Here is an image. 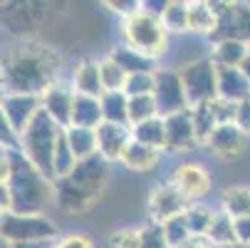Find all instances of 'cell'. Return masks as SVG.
Instances as JSON below:
<instances>
[{
    "instance_id": "obj_32",
    "label": "cell",
    "mask_w": 250,
    "mask_h": 248,
    "mask_svg": "<svg viewBox=\"0 0 250 248\" xmlns=\"http://www.w3.org/2000/svg\"><path fill=\"white\" fill-rule=\"evenodd\" d=\"M159 114L156 99L154 94H144V97H129V127H136L141 122H149Z\"/></svg>"
},
{
    "instance_id": "obj_25",
    "label": "cell",
    "mask_w": 250,
    "mask_h": 248,
    "mask_svg": "<svg viewBox=\"0 0 250 248\" xmlns=\"http://www.w3.org/2000/svg\"><path fill=\"white\" fill-rule=\"evenodd\" d=\"M250 45H243L238 40H221L210 45V60L218 67H240Z\"/></svg>"
},
{
    "instance_id": "obj_7",
    "label": "cell",
    "mask_w": 250,
    "mask_h": 248,
    "mask_svg": "<svg viewBox=\"0 0 250 248\" xmlns=\"http://www.w3.org/2000/svg\"><path fill=\"white\" fill-rule=\"evenodd\" d=\"M213 10L218 15L216 32L208 38V43H221V40H238L243 45H250V3L240 0H216Z\"/></svg>"
},
{
    "instance_id": "obj_43",
    "label": "cell",
    "mask_w": 250,
    "mask_h": 248,
    "mask_svg": "<svg viewBox=\"0 0 250 248\" xmlns=\"http://www.w3.org/2000/svg\"><path fill=\"white\" fill-rule=\"evenodd\" d=\"M235 127H238V129H243V132L250 136V99H245V102H240V104H238Z\"/></svg>"
},
{
    "instance_id": "obj_47",
    "label": "cell",
    "mask_w": 250,
    "mask_h": 248,
    "mask_svg": "<svg viewBox=\"0 0 250 248\" xmlns=\"http://www.w3.org/2000/svg\"><path fill=\"white\" fill-rule=\"evenodd\" d=\"M181 248H213L208 238H191L188 243H184Z\"/></svg>"
},
{
    "instance_id": "obj_36",
    "label": "cell",
    "mask_w": 250,
    "mask_h": 248,
    "mask_svg": "<svg viewBox=\"0 0 250 248\" xmlns=\"http://www.w3.org/2000/svg\"><path fill=\"white\" fill-rule=\"evenodd\" d=\"M156 90V72H141V75H129L126 80V97H144V94H154Z\"/></svg>"
},
{
    "instance_id": "obj_16",
    "label": "cell",
    "mask_w": 250,
    "mask_h": 248,
    "mask_svg": "<svg viewBox=\"0 0 250 248\" xmlns=\"http://www.w3.org/2000/svg\"><path fill=\"white\" fill-rule=\"evenodd\" d=\"M248 139L250 136L243 129H238L235 124H221L216 132H213V136L208 139L206 147L210 149V154H216L218 159L230 161V159H238L240 154H245Z\"/></svg>"
},
{
    "instance_id": "obj_34",
    "label": "cell",
    "mask_w": 250,
    "mask_h": 248,
    "mask_svg": "<svg viewBox=\"0 0 250 248\" xmlns=\"http://www.w3.org/2000/svg\"><path fill=\"white\" fill-rule=\"evenodd\" d=\"M213 216H216V208H208L206 203H191L186 208V221H188L193 238H206Z\"/></svg>"
},
{
    "instance_id": "obj_3",
    "label": "cell",
    "mask_w": 250,
    "mask_h": 248,
    "mask_svg": "<svg viewBox=\"0 0 250 248\" xmlns=\"http://www.w3.org/2000/svg\"><path fill=\"white\" fill-rule=\"evenodd\" d=\"M8 191L13 214L45 216V211L55 203V181L35 169L20 152H13Z\"/></svg>"
},
{
    "instance_id": "obj_4",
    "label": "cell",
    "mask_w": 250,
    "mask_h": 248,
    "mask_svg": "<svg viewBox=\"0 0 250 248\" xmlns=\"http://www.w3.org/2000/svg\"><path fill=\"white\" fill-rule=\"evenodd\" d=\"M60 136H62V127L55 119H50L42 110L30 122V127L20 134V154L35 169H40L45 176H50L52 181H55L52 161H55V149H57Z\"/></svg>"
},
{
    "instance_id": "obj_2",
    "label": "cell",
    "mask_w": 250,
    "mask_h": 248,
    "mask_svg": "<svg viewBox=\"0 0 250 248\" xmlns=\"http://www.w3.org/2000/svg\"><path fill=\"white\" fill-rule=\"evenodd\" d=\"M106 176H109V164L99 154L80 161L69 176L55 181V206L67 216L87 214L99 201L106 186Z\"/></svg>"
},
{
    "instance_id": "obj_23",
    "label": "cell",
    "mask_w": 250,
    "mask_h": 248,
    "mask_svg": "<svg viewBox=\"0 0 250 248\" xmlns=\"http://www.w3.org/2000/svg\"><path fill=\"white\" fill-rule=\"evenodd\" d=\"M206 238L210 241L213 248H226V246L238 243L235 219H233L230 214H226L223 208H216V216H213V221H210V228H208Z\"/></svg>"
},
{
    "instance_id": "obj_46",
    "label": "cell",
    "mask_w": 250,
    "mask_h": 248,
    "mask_svg": "<svg viewBox=\"0 0 250 248\" xmlns=\"http://www.w3.org/2000/svg\"><path fill=\"white\" fill-rule=\"evenodd\" d=\"M57 241H40V243H13L10 248H52Z\"/></svg>"
},
{
    "instance_id": "obj_44",
    "label": "cell",
    "mask_w": 250,
    "mask_h": 248,
    "mask_svg": "<svg viewBox=\"0 0 250 248\" xmlns=\"http://www.w3.org/2000/svg\"><path fill=\"white\" fill-rule=\"evenodd\" d=\"M235 236L240 243H250V216L235 219Z\"/></svg>"
},
{
    "instance_id": "obj_14",
    "label": "cell",
    "mask_w": 250,
    "mask_h": 248,
    "mask_svg": "<svg viewBox=\"0 0 250 248\" xmlns=\"http://www.w3.org/2000/svg\"><path fill=\"white\" fill-rule=\"evenodd\" d=\"M164 124H166V152L184 154V152H191V149L198 147L191 110L171 114V117H164Z\"/></svg>"
},
{
    "instance_id": "obj_1",
    "label": "cell",
    "mask_w": 250,
    "mask_h": 248,
    "mask_svg": "<svg viewBox=\"0 0 250 248\" xmlns=\"http://www.w3.org/2000/svg\"><path fill=\"white\" fill-rule=\"evenodd\" d=\"M0 75L8 94H42L62 80V57L40 40H15L0 52Z\"/></svg>"
},
{
    "instance_id": "obj_49",
    "label": "cell",
    "mask_w": 250,
    "mask_h": 248,
    "mask_svg": "<svg viewBox=\"0 0 250 248\" xmlns=\"http://www.w3.org/2000/svg\"><path fill=\"white\" fill-rule=\"evenodd\" d=\"M240 69H243V75H245V77H248V82H250V50H248V55H245V60H243Z\"/></svg>"
},
{
    "instance_id": "obj_21",
    "label": "cell",
    "mask_w": 250,
    "mask_h": 248,
    "mask_svg": "<svg viewBox=\"0 0 250 248\" xmlns=\"http://www.w3.org/2000/svg\"><path fill=\"white\" fill-rule=\"evenodd\" d=\"M218 15L213 10V3L208 0H193L188 3V35H201V38H210L216 32Z\"/></svg>"
},
{
    "instance_id": "obj_17",
    "label": "cell",
    "mask_w": 250,
    "mask_h": 248,
    "mask_svg": "<svg viewBox=\"0 0 250 248\" xmlns=\"http://www.w3.org/2000/svg\"><path fill=\"white\" fill-rule=\"evenodd\" d=\"M72 82L77 94H87V97H102L104 94V85H102V72H99V60H80L72 69Z\"/></svg>"
},
{
    "instance_id": "obj_24",
    "label": "cell",
    "mask_w": 250,
    "mask_h": 248,
    "mask_svg": "<svg viewBox=\"0 0 250 248\" xmlns=\"http://www.w3.org/2000/svg\"><path fill=\"white\" fill-rule=\"evenodd\" d=\"M64 139L69 149L75 152L77 161L92 159L97 157V129H84V127H67L64 129Z\"/></svg>"
},
{
    "instance_id": "obj_35",
    "label": "cell",
    "mask_w": 250,
    "mask_h": 248,
    "mask_svg": "<svg viewBox=\"0 0 250 248\" xmlns=\"http://www.w3.org/2000/svg\"><path fill=\"white\" fill-rule=\"evenodd\" d=\"M161 228H164L166 243H168L171 248H181L184 243H188V241L193 238V233H191V228H188V221H186V214H181V216H176V219L161 224Z\"/></svg>"
},
{
    "instance_id": "obj_9",
    "label": "cell",
    "mask_w": 250,
    "mask_h": 248,
    "mask_svg": "<svg viewBox=\"0 0 250 248\" xmlns=\"http://www.w3.org/2000/svg\"><path fill=\"white\" fill-rule=\"evenodd\" d=\"M154 99H156V107L161 117H171L178 112H186L191 110L184 82H181V72L173 67H164L156 72V90H154Z\"/></svg>"
},
{
    "instance_id": "obj_37",
    "label": "cell",
    "mask_w": 250,
    "mask_h": 248,
    "mask_svg": "<svg viewBox=\"0 0 250 248\" xmlns=\"http://www.w3.org/2000/svg\"><path fill=\"white\" fill-rule=\"evenodd\" d=\"M139 228H141V248H171L166 243V236H164L161 224L149 221L146 226H139Z\"/></svg>"
},
{
    "instance_id": "obj_26",
    "label": "cell",
    "mask_w": 250,
    "mask_h": 248,
    "mask_svg": "<svg viewBox=\"0 0 250 248\" xmlns=\"http://www.w3.org/2000/svg\"><path fill=\"white\" fill-rule=\"evenodd\" d=\"M131 136H134V141H141V144H146V147L166 152V124H164V117H154L149 122H141V124L131 127Z\"/></svg>"
},
{
    "instance_id": "obj_6",
    "label": "cell",
    "mask_w": 250,
    "mask_h": 248,
    "mask_svg": "<svg viewBox=\"0 0 250 248\" xmlns=\"http://www.w3.org/2000/svg\"><path fill=\"white\" fill-rule=\"evenodd\" d=\"M0 238H5L10 246L13 243H40V241H60L57 236V224L45 214H13L8 211L3 228H0Z\"/></svg>"
},
{
    "instance_id": "obj_53",
    "label": "cell",
    "mask_w": 250,
    "mask_h": 248,
    "mask_svg": "<svg viewBox=\"0 0 250 248\" xmlns=\"http://www.w3.org/2000/svg\"><path fill=\"white\" fill-rule=\"evenodd\" d=\"M52 248H57V243H55V246H52Z\"/></svg>"
},
{
    "instance_id": "obj_40",
    "label": "cell",
    "mask_w": 250,
    "mask_h": 248,
    "mask_svg": "<svg viewBox=\"0 0 250 248\" xmlns=\"http://www.w3.org/2000/svg\"><path fill=\"white\" fill-rule=\"evenodd\" d=\"M210 107H213V114H216L218 124H235V114H238V104L235 102L216 97L210 102Z\"/></svg>"
},
{
    "instance_id": "obj_41",
    "label": "cell",
    "mask_w": 250,
    "mask_h": 248,
    "mask_svg": "<svg viewBox=\"0 0 250 248\" xmlns=\"http://www.w3.org/2000/svg\"><path fill=\"white\" fill-rule=\"evenodd\" d=\"M141 3L144 0H112V3H106V8L112 13H117L122 20H129L131 15H136L141 10Z\"/></svg>"
},
{
    "instance_id": "obj_28",
    "label": "cell",
    "mask_w": 250,
    "mask_h": 248,
    "mask_svg": "<svg viewBox=\"0 0 250 248\" xmlns=\"http://www.w3.org/2000/svg\"><path fill=\"white\" fill-rule=\"evenodd\" d=\"M221 208L226 211V214H230L233 219L250 216V186L235 184V186L223 189V194H221Z\"/></svg>"
},
{
    "instance_id": "obj_45",
    "label": "cell",
    "mask_w": 250,
    "mask_h": 248,
    "mask_svg": "<svg viewBox=\"0 0 250 248\" xmlns=\"http://www.w3.org/2000/svg\"><path fill=\"white\" fill-rule=\"evenodd\" d=\"M10 161H13V152H0V184H8L10 179Z\"/></svg>"
},
{
    "instance_id": "obj_19",
    "label": "cell",
    "mask_w": 250,
    "mask_h": 248,
    "mask_svg": "<svg viewBox=\"0 0 250 248\" xmlns=\"http://www.w3.org/2000/svg\"><path fill=\"white\" fill-rule=\"evenodd\" d=\"M109 57L124 69L126 75H141V72H159L161 69V62L159 60H154V57H149V55H144V52H139V50H134V47H129V45H117L112 52H109Z\"/></svg>"
},
{
    "instance_id": "obj_15",
    "label": "cell",
    "mask_w": 250,
    "mask_h": 248,
    "mask_svg": "<svg viewBox=\"0 0 250 248\" xmlns=\"http://www.w3.org/2000/svg\"><path fill=\"white\" fill-rule=\"evenodd\" d=\"M0 107H3L5 117L10 119L13 129L18 134H22L30 127V122L40 114L42 99H40V94H5Z\"/></svg>"
},
{
    "instance_id": "obj_42",
    "label": "cell",
    "mask_w": 250,
    "mask_h": 248,
    "mask_svg": "<svg viewBox=\"0 0 250 248\" xmlns=\"http://www.w3.org/2000/svg\"><path fill=\"white\" fill-rule=\"evenodd\" d=\"M57 248H97V246L84 233H67L57 241Z\"/></svg>"
},
{
    "instance_id": "obj_52",
    "label": "cell",
    "mask_w": 250,
    "mask_h": 248,
    "mask_svg": "<svg viewBox=\"0 0 250 248\" xmlns=\"http://www.w3.org/2000/svg\"><path fill=\"white\" fill-rule=\"evenodd\" d=\"M226 248H250V243H240V241H238V243H233V246H226Z\"/></svg>"
},
{
    "instance_id": "obj_27",
    "label": "cell",
    "mask_w": 250,
    "mask_h": 248,
    "mask_svg": "<svg viewBox=\"0 0 250 248\" xmlns=\"http://www.w3.org/2000/svg\"><path fill=\"white\" fill-rule=\"evenodd\" d=\"M164 27L171 38H184L188 35V3L186 0H168V5L161 15Z\"/></svg>"
},
{
    "instance_id": "obj_48",
    "label": "cell",
    "mask_w": 250,
    "mask_h": 248,
    "mask_svg": "<svg viewBox=\"0 0 250 248\" xmlns=\"http://www.w3.org/2000/svg\"><path fill=\"white\" fill-rule=\"evenodd\" d=\"M0 206H5L10 211V191H8V184H0Z\"/></svg>"
},
{
    "instance_id": "obj_20",
    "label": "cell",
    "mask_w": 250,
    "mask_h": 248,
    "mask_svg": "<svg viewBox=\"0 0 250 248\" xmlns=\"http://www.w3.org/2000/svg\"><path fill=\"white\" fill-rule=\"evenodd\" d=\"M161 149H154V147H146L141 141H134L126 147L124 157H122V164L129 169V171H136V174H146V171H154L161 161Z\"/></svg>"
},
{
    "instance_id": "obj_5",
    "label": "cell",
    "mask_w": 250,
    "mask_h": 248,
    "mask_svg": "<svg viewBox=\"0 0 250 248\" xmlns=\"http://www.w3.org/2000/svg\"><path fill=\"white\" fill-rule=\"evenodd\" d=\"M122 40H124V45L164 62L168 45H171V35L164 27L159 15H151L141 8L129 20H122Z\"/></svg>"
},
{
    "instance_id": "obj_18",
    "label": "cell",
    "mask_w": 250,
    "mask_h": 248,
    "mask_svg": "<svg viewBox=\"0 0 250 248\" xmlns=\"http://www.w3.org/2000/svg\"><path fill=\"white\" fill-rule=\"evenodd\" d=\"M218 97L235 104L250 99V82L240 67H218Z\"/></svg>"
},
{
    "instance_id": "obj_39",
    "label": "cell",
    "mask_w": 250,
    "mask_h": 248,
    "mask_svg": "<svg viewBox=\"0 0 250 248\" xmlns=\"http://www.w3.org/2000/svg\"><path fill=\"white\" fill-rule=\"evenodd\" d=\"M0 147L8 149V152H20V134L13 129L3 107H0Z\"/></svg>"
},
{
    "instance_id": "obj_50",
    "label": "cell",
    "mask_w": 250,
    "mask_h": 248,
    "mask_svg": "<svg viewBox=\"0 0 250 248\" xmlns=\"http://www.w3.org/2000/svg\"><path fill=\"white\" fill-rule=\"evenodd\" d=\"M5 94H8V90H5V82H3V75H0V104H3V99H5Z\"/></svg>"
},
{
    "instance_id": "obj_12",
    "label": "cell",
    "mask_w": 250,
    "mask_h": 248,
    "mask_svg": "<svg viewBox=\"0 0 250 248\" xmlns=\"http://www.w3.org/2000/svg\"><path fill=\"white\" fill-rule=\"evenodd\" d=\"M75 97H77V92H75L72 82L60 80V82H55L47 92L40 94V99H42V112H45L50 119H55L62 129H67L69 124H72Z\"/></svg>"
},
{
    "instance_id": "obj_33",
    "label": "cell",
    "mask_w": 250,
    "mask_h": 248,
    "mask_svg": "<svg viewBox=\"0 0 250 248\" xmlns=\"http://www.w3.org/2000/svg\"><path fill=\"white\" fill-rule=\"evenodd\" d=\"M99 72H102V85H104V92H124L126 87V80L129 75L124 69L106 55L104 60H99Z\"/></svg>"
},
{
    "instance_id": "obj_10",
    "label": "cell",
    "mask_w": 250,
    "mask_h": 248,
    "mask_svg": "<svg viewBox=\"0 0 250 248\" xmlns=\"http://www.w3.org/2000/svg\"><path fill=\"white\" fill-rule=\"evenodd\" d=\"M168 181H173V184L178 186V191H181L191 203H201V201L210 194V189H213V176H210V171H208L203 164H196V161L178 164V166L173 169V174H171Z\"/></svg>"
},
{
    "instance_id": "obj_38",
    "label": "cell",
    "mask_w": 250,
    "mask_h": 248,
    "mask_svg": "<svg viewBox=\"0 0 250 248\" xmlns=\"http://www.w3.org/2000/svg\"><path fill=\"white\" fill-rule=\"evenodd\" d=\"M112 248H141V228H119L109 236Z\"/></svg>"
},
{
    "instance_id": "obj_22",
    "label": "cell",
    "mask_w": 250,
    "mask_h": 248,
    "mask_svg": "<svg viewBox=\"0 0 250 248\" xmlns=\"http://www.w3.org/2000/svg\"><path fill=\"white\" fill-rule=\"evenodd\" d=\"M102 122H104V114H102L99 99L97 97H87V94H77L75 97V107H72V124L75 127H84V129H97Z\"/></svg>"
},
{
    "instance_id": "obj_13",
    "label": "cell",
    "mask_w": 250,
    "mask_h": 248,
    "mask_svg": "<svg viewBox=\"0 0 250 248\" xmlns=\"http://www.w3.org/2000/svg\"><path fill=\"white\" fill-rule=\"evenodd\" d=\"M131 127L129 124H112V122H102L97 127V154L106 161L114 164L122 161L126 147L131 144Z\"/></svg>"
},
{
    "instance_id": "obj_8",
    "label": "cell",
    "mask_w": 250,
    "mask_h": 248,
    "mask_svg": "<svg viewBox=\"0 0 250 248\" xmlns=\"http://www.w3.org/2000/svg\"><path fill=\"white\" fill-rule=\"evenodd\" d=\"M178 72H181V82H184L191 107L208 104L218 97V67L210 57L196 60V62L181 67Z\"/></svg>"
},
{
    "instance_id": "obj_51",
    "label": "cell",
    "mask_w": 250,
    "mask_h": 248,
    "mask_svg": "<svg viewBox=\"0 0 250 248\" xmlns=\"http://www.w3.org/2000/svg\"><path fill=\"white\" fill-rule=\"evenodd\" d=\"M5 214H8V208H5V206H0V228H3V221H5Z\"/></svg>"
},
{
    "instance_id": "obj_30",
    "label": "cell",
    "mask_w": 250,
    "mask_h": 248,
    "mask_svg": "<svg viewBox=\"0 0 250 248\" xmlns=\"http://www.w3.org/2000/svg\"><path fill=\"white\" fill-rule=\"evenodd\" d=\"M191 114H193V129H196V139H198V147H206L208 139L213 136L221 124L213 114V107L210 102L208 104H198V107H191Z\"/></svg>"
},
{
    "instance_id": "obj_29",
    "label": "cell",
    "mask_w": 250,
    "mask_h": 248,
    "mask_svg": "<svg viewBox=\"0 0 250 248\" xmlns=\"http://www.w3.org/2000/svg\"><path fill=\"white\" fill-rule=\"evenodd\" d=\"M104 122L112 124H129V97L126 92H104L99 97Z\"/></svg>"
},
{
    "instance_id": "obj_31",
    "label": "cell",
    "mask_w": 250,
    "mask_h": 248,
    "mask_svg": "<svg viewBox=\"0 0 250 248\" xmlns=\"http://www.w3.org/2000/svg\"><path fill=\"white\" fill-rule=\"evenodd\" d=\"M77 157L75 152L69 149L67 144V139H64V129H62V136L57 141V149H55V161H52V176H55V181L57 179H64V176H69L75 169H77Z\"/></svg>"
},
{
    "instance_id": "obj_11",
    "label": "cell",
    "mask_w": 250,
    "mask_h": 248,
    "mask_svg": "<svg viewBox=\"0 0 250 248\" xmlns=\"http://www.w3.org/2000/svg\"><path fill=\"white\" fill-rule=\"evenodd\" d=\"M188 206H191V201L178 191V186L173 181H164V184L154 186L149 194V216L154 224H166L176 216L186 214Z\"/></svg>"
}]
</instances>
